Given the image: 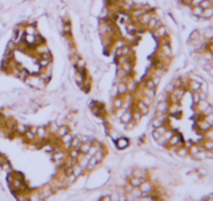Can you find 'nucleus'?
<instances>
[{"label": "nucleus", "mask_w": 213, "mask_h": 201, "mask_svg": "<svg viewBox=\"0 0 213 201\" xmlns=\"http://www.w3.org/2000/svg\"><path fill=\"white\" fill-rule=\"evenodd\" d=\"M206 138L213 140V130H211V129H209V130L206 131Z\"/></svg>", "instance_id": "nucleus-20"}, {"label": "nucleus", "mask_w": 213, "mask_h": 201, "mask_svg": "<svg viewBox=\"0 0 213 201\" xmlns=\"http://www.w3.org/2000/svg\"><path fill=\"white\" fill-rule=\"evenodd\" d=\"M202 114H203V115H204V116H207V115H209V114H213V108H212V106H211V105H209V106H208V108H207V109H206V110H204V111H203V112H202Z\"/></svg>", "instance_id": "nucleus-17"}, {"label": "nucleus", "mask_w": 213, "mask_h": 201, "mask_svg": "<svg viewBox=\"0 0 213 201\" xmlns=\"http://www.w3.org/2000/svg\"><path fill=\"white\" fill-rule=\"evenodd\" d=\"M167 28L164 25H161L158 26L157 29H155V31H153V35H155L156 37H158V39H161V37H164L167 36Z\"/></svg>", "instance_id": "nucleus-1"}, {"label": "nucleus", "mask_w": 213, "mask_h": 201, "mask_svg": "<svg viewBox=\"0 0 213 201\" xmlns=\"http://www.w3.org/2000/svg\"><path fill=\"white\" fill-rule=\"evenodd\" d=\"M199 39H201L199 31L194 30V31L191 33V35H189V41H191V43H194V41H197V40H199Z\"/></svg>", "instance_id": "nucleus-10"}, {"label": "nucleus", "mask_w": 213, "mask_h": 201, "mask_svg": "<svg viewBox=\"0 0 213 201\" xmlns=\"http://www.w3.org/2000/svg\"><path fill=\"white\" fill-rule=\"evenodd\" d=\"M199 5L203 9H207V7L213 6V3H212V0H202V1H199Z\"/></svg>", "instance_id": "nucleus-12"}, {"label": "nucleus", "mask_w": 213, "mask_h": 201, "mask_svg": "<svg viewBox=\"0 0 213 201\" xmlns=\"http://www.w3.org/2000/svg\"><path fill=\"white\" fill-rule=\"evenodd\" d=\"M208 106H209V104H208V101H207V100H206V99H201L199 101L197 102L196 105H194V108H196V109L198 110V111L203 112L204 110L208 108Z\"/></svg>", "instance_id": "nucleus-3"}, {"label": "nucleus", "mask_w": 213, "mask_h": 201, "mask_svg": "<svg viewBox=\"0 0 213 201\" xmlns=\"http://www.w3.org/2000/svg\"><path fill=\"white\" fill-rule=\"evenodd\" d=\"M204 39L206 40H211L213 39V29L212 28H208L204 30Z\"/></svg>", "instance_id": "nucleus-11"}, {"label": "nucleus", "mask_w": 213, "mask_h": 201, "mask_svg": "<svg viewBox=\"0 0 213 201\" xmlns=\"http://www.w3.org/2000/svg\"><path fill=\"white\" fill-rule=\"evenodd\" d=\"M117 145L120 149H123V147H126L128 145V141H127V139H120V141L117 142Z\"/></svg>", "instance_id": "nucleus-13"}, {"label": "nucleus", "mask_w": 213, "mask_h": 201, "mask_svg": "<svg viewBox=\"0 0 213 201\" xmlns=\"http://www.w3.org/2000/svg\"><path fill=\"white\" fill-rule=\"evenodd\" d=\"M146 85H147V88H149V89H155L156 88V82H155V80H153V79H152V80H148L147 82H146Z\"/></svg>", "instance_id": "nucleus-16"}, {"label": "nucleus", "mask_w": 213, "mask_h": 201, "mask_svg": "<svg viewBox=\"0 0 213 201\" xmlns=\"http://www.w3.org/2000/svg\"><path fill=\"white\" fill-rule=\"evenodd\" d=\"M203 200H213V194L208 195V196H204V198H203Z\"/></svg>", "instance_id": "nucleus-22"}, {"label": "nucleus", "mask_w": 213, "mask_h": 201, "mask_svg": "<svg viewBox=\"0 0 213 201\" xmlns=\"http://www.w3.org/2000/svg\"><path fill=\"white\" fill-rule=\"evenodd\" d=\"M212 3H213V0H212Z\"/></svg>", "instance_id": "nucleus-23"}, {"label": "nucleus", "mask_w": 213, "mask_h": 201, "mask_svg": "<svg viewBox=\"0 0 213 201\" xmlns=\"http://www.w3.org/2000/svg\"><path fill=\"white\" fill-rule=\"evenodd\" d=\"M204 120L207 121V123L211 125V126L213 127V114H209V115H207V116H204Z\"/></svg>", "instance_id": "nucleus-15"}, {"label": "nucleus", "mask_w": 213, "mask_h": 201, "mask_svg": "<svg viewBox=\"0 0 213 201\" xmlns=\"http://www.w3.org/2000/svg\"><path fill=\"white\" fill-rule=\"evenodd\" d=\"M201 84H202L201 80H192L189 82L191 90H193V91H199V90H201Z\"/></svg>", "instance_id": "nucleus-6"}, {"label": "nucleus", "mask_w": 213, "mask_h": 201, "mask_svg": "<svg viewBox=\"0 0 213 201\" xmlns=\"http://www.w3.org/2000/svg\"><path fill=\"white\" fill-rule=\"evenodd\" d=\"M168 108H170V102H168L167 100L160 101L158 105H157V112H160V114H166V112H168Z\"/></svg>", "instance_id": "nucleus-2"}, {"label": "nucleus", "mask_w": 213, "mask_h": 201, "mask_svg": "<svg viewBox=\"0 0 213 201\" xmlns=\"http://www.w3.org/2000/svg\"><path fill=\"white\" fill-rule=\"evenodd\" d=\"M176 154H177L179 157H186L187 155L189 154V151L187 150V147H186V146H185V147H182V146H181V147H178V149L176 150Z\"/></svg>", "instance_id": "nucleus-8"}, {"label": "nucleus", "mask_w": 213, "mask_h": 201, "mask_svg": "<svg viewBox=\"0 0 213 201\" xmlns=\"http://www.w3.org/2000/svg\"><path fill=\"white\" fill-rule=\"evenodd\" d=\"M179 1H181V0H179Z\"/></svg>", "instance_id": "nucleus-24"}, {"label": "nucleus", "mask_w": 213, "mask_h": 201, "mask_svg": "<svg viewBox=\"0 0 213 201\" xmlns=\"http://www.w3.org/2000/svg\"><path fill=\"white\" fill-rule=\"evenodd\" d=\"M194 0H181V3H183L185 5H192Z\"/></svg>", "instance_id": "nucleus-21"}, {"label": "nucleus", "mask_w": 213, "mask_h": 201, "mask_svg": "<svg viewBox=\"0 0 213 201\" xmlns=\"http://www.w3.org/2000/svg\"><path fill=\"white\" fill-rule=\"evenodd\" d=\"M202 13H203V7H202L199 4H197V5H194L193 6V9H192V14L194 15V16H198V18H201L202 16Z\"/></svg>", "instance_id": "nucleus-7"}, {"label": "nucleus", "mask_w": 213, "mask_h": 201, "mask_svg": "<svg viewBox=\"0 0 213 201\" xmlns=\"http://www.w3.org/2000/svg\"><path fill=\"white\" fill-rule=\"evenodd\" d=\"M161 136H162V135H161V134H160V132H158V131H157V130H155V131H153V132H152V138H153V139H155V140H156V141H157V140H158V139L161 138Z\"/></svg>", "instance_id": "nucleus-19"}, {"label": "nucleus", "mask_w": 213, "mask_h": 201, "mask_svg": "<svg viewBox=\"0 0 213 201\" xmlns=\"http://www.w3.org/2000/svg\"><path fill=\"white\" fill-rule=\"evenodd\" d=\"M140 109H141V114H147L148 112V105H146L143 101L140 102Z\"/></svg>", "instance_id": "nucleus-14"}, {"label": "nucleus", "mask_w": 213, "mask_h": 201, "mask_svg": "<svg viewBox=\"0 0 213 201\" xmlns=\"http://www.w3.org/2000/svg\"><path fill=\"white\" fill-rule=\"evenodd\" d=\"M140 186H141V191L142 192H149L152 190V185H151V183H148V181H143Z\"/></svg>", "instance_id": "nucleus-9"}, {"label": "nucleus", "mask_w": 213, "mask_h": 201, "mask_svg": "<svg viewBox=\"0 0 213 201\" xmlns=\"http://www.w3.org/2000/svg\"><path fill=\"white\" fill-rule=\"evenodd\" d=\"M135 176H136V177H140V179H145L146 172H145V171H137V172H135Z\"/></svg>", "instance_id": "nucleus-18"}, {"label": "nucleus", "mask_w": 213, "mask_h": 201, "mask_svg": "<svg viewBox=\"0 0 213 201\" xmlns=\"http://www.w3.org/2000/svg\"><path fill=\"white\" fill-rule=\"evenodd\" d=\"M197 126L199 127V130H203V131H207V130H209V129H212V126L204 119L197 120Z\"/></svg>", "instance_id": "nucleus-4"}, {"label": "nucleus", "mask_w": 213, "mask_h": 201, "mask_svg": "<svg viewBox=\"0 0 213 201\" xmlns=\"http://www.w3.org/2000/svg\"><path fill=\"white\" fill-rule=\"evenodd\" d=\"M203 19H212L213 18V6L207 7V9H203V13H202V16Z\"/></svg>", "instance_id": "nucleus-5"}]
</instances>
